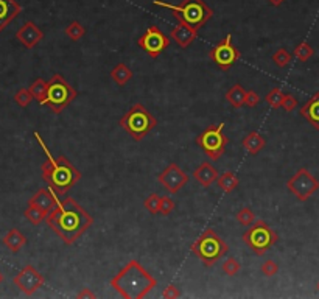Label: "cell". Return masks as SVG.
<instances>
[{"label":"cell","instance_id":"obj_42","mask_svg":"<svg viewBox=\"0 0 319 299\" xmlns=\"http://www.w3.org/2000/svg\"><path fill=\"white\" fill-rule=\"evenodd\" d=\"M2 281H4V274H2V271H0V284H2Z\"/></svg>","mask_w":319,"mask_h":299},{"label":"cell","instance_id":"obj_11","mask_svg":"<svg viewBox=\"0 0 319 299\" xmlns=\"http://www.w3.org/2000/svg\"><path fill=\"white\" fill-rule=\"evenodd\" d=\"M209 58L214 61L221 70H229L233 64L240 59V52L237 47H233L232 36L226 34V38L221 42H218L214 49H210Z\"/></svg>","mask_w":319,"mask_h":299},{"label":"cell","instance_id":"obj_25","mask_svg":"<svg viewBox=\"0 0 319 299\" xmlns=\"http://www.w3.org/2000/svg\"><path fill=\"white\" fill-rule=\"evenodd\" d=\"M24 215H25V218H27L31 225L37 226V225H41L42 221H44V220L47 218L49 213H47L46 210H42L41 207L34 206V204H28V207H27L25 212H24Z\"/></svg>","mask_w":319,"mask_h":299},{"label":"cell","instance_id":"obj_16","mask_svg":"<svg viewBox=\"0 0 319 299\" xmlns=\"http://www.w3.org/2000/svg\"><path fill=\"white\" fill-rule=\"evenodd\" d=\"M22 7L16 0H0V33L20 14Z\"/></svg>","mask_w":319,"mask_h":299},{"label":"cell","instance_id":"obj_40","mask_svg":"<svg viewBox=\"0 0 319 299\" xmlns=\"http://www.w3.org/2000/svg\"><path fill=\"white\" fill-rule=\"evenodd\" d=\"M95 296H97V294L92 293L89 288H84V290H81V291L76 294V297H79V299H81V297H95Z\"/></svg>","mask_w":319,"mask_h":299},{"label":"cell","instance_id":"obj_35","mask_svg":"<svg viewBox=\"0 0 319 299\" xmlns=\"http://www.w3.org/2000/svg\"><path fill=\"white\" fill-rule=\"evenodd\" d=\"M277 271H279V267H277V264H275L274 260H266V262L262 265V273H263L265 276H268V277L275 276V274H277Z\"/></svg>","mask_w":319,"mask_h":299},{"label":"cell","instance_id":"obj_8","mask_svg":"<svg viewBox=\"0 0 319 299\" xmlns=\"http://www.w3.org/2000/svg\"><path fill=\"white\" fill-rule=\"evenodd\" d=\"M277 239H279L277 234H275L263 220L255 221L243 234V242L257 255H263L275 242H277Z\"/></svg>","mask_w":319,"mask_h":299},{"label":"cell","instance_id":"obj_17","mask_svg":"<svg viewBox=\"0 0 319 299\" xmlns=\"http://www.w3.org/2000/svg\"><path fill=\"white\" fill-rule=\"evenodd\" d=\"M58 203V195L49 187V189H39L36 194L28 200V204H34L41 207L42 210H46L47 213L55 207Z\"/></svg>","mask_w":319,"mask_h":299},{"label":"cell","instance_id":"obj_4","mask_svg":"<svg viewBox=\"0 0 319 299\" xmlns=\"http://www.w3.org/2000/svg\"><path fill=\"white\" fill-rule=\"evenodd\" d=\"M153 5L170 10L179 20V24L188 25L196 31L204 27L214 16V10L206 5L204 0H182L179 5H172L162 2V0H153Z\"/></svg>","mask_w":319,"mask_h":299},{"label":"cell","instance_id":"obj_22","mask_svg":"<svg viewBox=\"0 0 319 299\" xmlns=\"http://www.w3.org/2000/svg\"><path fill=\"white\" fill-rule=\"evenodd\" d=\"M245 97H246V91L242 84H233V86L226 92V100L229 101L232 108H235V109L245 106Z\"/></svg>","mask_w":319,"mask_h":299},{"label":"cell","instance_id":"obj_5","mask_svg":"<svg viewBox=\"0 0 319 299\" xmlns=\"http://www.w3.org/2000/svg\"><path fill=\"white\" fill-rule=\"evenodd\" d=\"M190 249L206 267H214L229 251L226 242L212 228L204 229L201 236L191 243Z\"/></svg>","mask_w":319,"mask_h":299},{"label":"cell","instance_id":"obj_13","mask_svg":"<svg viewBox=\"0 0 319 299\" xmlns=\"http://www.w3.org/2000/svg\"><path fill=\"white\" fill-rule=\"evenodd\" d=\"M157 181H159V184L164 185V189L168 192V194L175 195L188 182V175L178 164L172 162L159 173Z\"/></svg>","mask_w":319,"mask_h":299},{"label":"cell","instance_id":"obj_38","mask_svg":"<svg viewBox=\"0 0 319 299\" xmlns=\"http://www.w3.org/2000/svg\"><path fill=\"white\" fill-rule=\"evenodd\" d=\"M311 55V49L307 44H301L299 47L296 49V56L299 59H307Z\"/></svg>","mask_w":319,"mask_h":299},{"label":"cell","instance_id":"obj_10","mask_svg":"<svg viewBox=\"0 0 319 299\" xmlns=\"http://www.w3.org/2000/svg\"><path fill=\"white\" fill-rule=\"evenodd\" d=\"M137 46L150 58H157L170 46V38L159 27L151 25L137 39Z\"/></svg>","mask_w":319,"mask_h":299},{"label":"cell","instance_id":"obj_31","mask_svg":"<svg viewBox=\"0 0 319 299\" xmlns=\"http://www.w3.org/2000/svg\"><path fill=\"white\" fill-rule=\"evenodd\" d=\"M242 270V264L237 260V259H233V257H229L224 260L223 264V271L227 274V276H237Z\"/></svg>","mask_w":319,"mask_h":299},{"label":"cell","instance_id":"obj_30","mask_svg":"<svg viewBox=\"0 0 319 299\" xmlns=\"http://www.w3.org/2000/svg\"><path fill=\"white\" fill-rule=\"evenodd\" d=\"M159 201H161V197L157 194H151L150 197L145 198L143 207L150 212L151 215H156V213H159Z\"/></svg>","mask_w":319,"mask_h":299},{"label":"cell","instance_id":"obj_3","mask_svg":"<svg viewBox=\"0 0 319 299\" xmlns=\"http://www.w3.org/2000/svg\"><path fill=\"white\" fill-rule=\"evenodd\" d=\"M157 285V281L139 260L128 262L111 279V287L125 299H142Z\"/></svg>","mask_w":319,"mask_h":299},{"label":"cell","instance_id":"obj_37","mask_svg":"<svg viewBox=\"0 0 319 299\" xmlns=\"http://www.w3.org/2000/svg\"><path fill=\"white\" fill-rule=\"evenodd\" d=\"M179 296H181V291L175 284L167 285V288H164V291H162V297H165V299H176Z\"/></svg>","mask_w":319,"mask_h":299},{"label":"cell","instance_id":"obj_6","mask_svg":"<svg viewBox=\"0 0 319 299\" xmlns=\"http://www.w3.org/2000/svg\"><path fill=\"white\" fill-rule=\"evenodd\" d=\"M118 123L136 142H140L157 125V120L142 103H136L130 111L122 116Z\"/></svg>","mask_w":319,"mask_h":299},{"label":"cell","instance_id":"obj_23","mask_svg":"<svg viewBox=\"0 0 319 299\" xmlns=\"http://www.w3.org/2000/svg\"><path fill=\"white\" fill-rule=\"evenodd\" d=\"M217 184L224 192V194H230V192H233L238 187L240 181H238V176L233 172H224V173L218 175Z\"/></svg>","mask_w":319,"mask_h":299},{"label":"cell","instance_id":"obj_33","mask_svg":"<svg viewBox=\"0 0 319 299\" xmlns=\"http://www.w3.org/2000/svg\"><path fill=\"white\" fill-rule=\"evenodd\" d=\"M282 100H284V95H282L281 89H277V88L272 89L265 98V101L271 106V108H279V106L282 104Z\"/></svg>","mask_w":319,"mask_h":299},{"label":"cell","instance_id":"obj_26","mask_svg":"<svg viewBox=\"0 0 319 299\" xmlns=\"http://www.w3.org/2000/svg\"><path fill=\"white\" fill-rule=\"evenodd\" d=\"M28 91H30L31 97H33L34 100H37L39 103H42V101H44V98H46L47 83H46L44 80H42V78H37V80H34V81L31 83V86L28 88Z\"/></svg>","mask_w":319,"mask_h":299},{"label":"cell","instance_id":"obj_28","mask_svg":"<svg viewBox=\"0 0 319 299\" xmlns=\"http://www.w3.org/2000/svg\"><path fill=\"white\" fill-rule=\"evenodd\" d=\"M235 218L242 226H251L255 221V213L249 207H243L235 213Z\"/></svg>","mask_w":319,"mask_h":299},{"label":"cell","instance_id":"obj_29","mask_svg":"<svg viewBox=\"0 0 319 299\" xmlns=\"http://www.w3.org/2000/svg\"><path fill=\"white\" fill-rule=\"evenodd\" d=\"M14 101L20 106V108H27V106L33 101V97L28 89L22 88L14 94Z\"/></svg>","mask_w":319,"mask_h":299},{"label":"cell","instance_id":"obj_14","mask_svg":"<svg viewBox=\"0 0 319 299\" xmlns=\"http://www.w3.org/2000/svg\"><path fill=\"white\" fill-rule=\"evenodd\" d=\"M316 187H317V182L314 181V178L307 172V170H299V172H297L288 181V189L299 200L308 198L313 192L316 190Z\"/></svg>","mask_w":319,"mask_h":299},{"label":"cell","instance_id":"obj_7","mask_svg":"<svg viewBox=\"0 0 319 299\" xmlns=\"http://www.w3.org/2000/svg\"><path fill=\"white\" fill-rule=\"evenodd\" d=\"M76 95H78L76 89L70 86L66 81V78L61 73H55L47 83L46 98L41 104L49 106L55 114H61L76 98Z\"/></svg>","mask_w":319,"mask_h":299},{"label":"cell","instance_id":"obj_2","mask_svg":"<svg viewBox=\"0 0 319 299\" xmlns=\"http://www.w3.org/2000/svg\"><path fill=\"white\" fill-rule=\"evenodd\" d=\"M33 136L46 155V162L42 164V179L47 182V185L58 197L66 195L81 179V172L66 156L55 158L39 133H33Z\"/></svg>","mask_w":319,"mask_h":299},{"label":"cell","instance_id":"obj_32","mask_svg":"<svg viewBox=\"0 0 319 299\" xmlns=\"http://www.w3.org/2000/svg\"><path fill=\"white\" fill-rule=\"evenodd\" d=\"M175 209V201L170 198V197H161V201H159V213L164 217L170 215V213L173 212Z\"/></svg>","mask_w":319,"mask_h":299},{"label":"cell","instance_id":"obj_21","mask_svg":"<svg viewBox=\"0 0 319 299\" xmlns=\"http://www.w3.org/2000/svg\"><path fill=\"white\" fill-rule=\"evenodd\" d=\"M265 139L259 134V133H255V131H251L249 134H246L242 140V145L243 148L246 150V152L249 155H257L259 152H262L263 146H265Z\"/></svg>","mask_w":319,"mask_h":299},{"label":"cell","instance_id":"obj_18","mask_svg":"<svg viewBox=\"0 0 319 299\" xmlns=\"http://www.w3.org/2000/svg\"><path fill=\"white\" fill-rule=\"evenodd\" d=\"M193 178L195 181H198L203 187H209L212 185L217 178H218V172H217V168L209 164V162H203L200 167H196L193 170Z\"/></svg>","mask_w":319,"mask_h":299},{"label":"cell","instance_id":"obj_39","mask_svg":"<svg viewBox=\"0 0 319 299\" xmlns=\"http://www.w3.org/2000/svg\"><path fill=\"white\" fill-rule=\"evenodd\" d=\"M285 111H291L294 106H296V100L291 97V95H284V100H282V104Z\"/></svg>","mask_w":319,"mask_h":299},{"label":"cell","instance_id":"obj_24","mask_svg":"<svg viewBox=\"0 0 319 299\" xmlns=\"http://www.w3.org/2000/svg\"><path fill=\"white\" fill-rule=\"evenodd\" d=\"M111 77L118 84V86H125V84L133 78V70L128 67L126 64L120 62L111 70Z\"/></svg>","mask_w":319,"mask_h":299},{"label":"cell","instance_id":"obj_36","mask_svg":"<svg viewBox=\"0 0 319 299\" xmlns=\"http://www.w3.org/2000/svg\"><path fill=\"white\" fill-rule=\"evenodd\" d=\"M260 103V95L257 92L254 91H248L246 92V97H245V104L248 106V108H255Z\"/></svg>","mask_w":319,"mask_h":299},{"label":"cell","instance_id":"obj_15","mask_svg":"<svg viewBox=\"0 0 319 299\" xmlns=\"http://www.w3.org/2000/svg\"><path fill=\"white\" fill-rule=\"evenodd\" d=\"M16 39L25 49L31 50V49H34L39 44L42 39H44V33H42V30L34 22H31V20H27V22L17 30Z\"/></svg>","mask_w":319,"mask_h":299},{"label":"cell","instance_id":"obj_41","mask_svg":"<svg viewBox=\"0 0 319 299\" xmlns=\"http://www.w3.org/2000/svg\"><path fill=\"white\" fill-rule=\"evenodd\" d=\"M269 2V5H272V7H279V5H282L285 0H268Z\"/></svg>","mask_w":319,"mask_h":299},{"label":"cell","instance_id":"obj_20","mask_svg":"<svg viewBox=\"0 0 319 299\" xmlns=\"http://www.w3.org/2000/svg\"><path fill=\"white\" fill-rule=\"evenodd\" d=\"M25 243H27V237L17 228L10 229L7 232V236L4 237V245L11 252H19L20 249H22V246H25Z\"/></svg>","mask_w":319,"mask_h":299},{"label":"cell","instance_id":"obj_1","mask_svg":"<svg viewBox=\"0 0 319 299\" xmlns=\"http://www.w3.org/2000/svg\"><path fill=\"white\" fill-rule=\"evenodd\" d=\"M46 220L49 228L66 245L75 243L94 225L91 213L70 197L58 201Z\"/></svg>","mask_w":319,"mask_h":299},{"label":"cell","instance_id":"obj_34","mask_svg":"<svg viewBox=\"0 0 319 299\" xmlns=\"http://www.w3.org/2000/svg\"><path fill=\"white\" fill-rule=\"evenodd\" d=\"M272 61L277 64L279 67H284V66H287V64L291 61V56L288 55V52L285 49H281V50H277V52L274 53Z\"/></svg>","mask_w":319,"mask_h":299},{"label":"cell","instance_id":"obj_9","mask_svg":"<svg viewBox=\"0 0 319 299\" xmlns=\"http://www.w3.org/2000/svg\"><path fill=\"white\" fill-rule=\"evenodd\" d=\"M223 128H224V123L210 125L196 137V143L201 146L204 155L209 156L212 161L220 159L226 152V145L229 139L224 136Z\"/></svg>","mask_w":319,"mask_h":299},{"label":"cell","instance_id":"obj_12","mask_svg":"<svg viewBox=\"0 0 319 299\" xmlns=\"http://www.w3.org/2000/svg\"><path fill=\"white\" fill-rule=\"evenodd\" d=\"M13 282L24 294L31 296V294H34L36 290H39L46 284V277L42 276L33 265H25L14 276Z\"/></svg>","mask_w":319,"mask_h":299},{"label":"cell","instance_id":"obj_19","mask_svg":"<svg viewBox=\"0 0 319 299\" xmlns=\"http://www.w3.org/2000/svg\"><path fill=\"white\" fill-rule=\"evenodd\" d=\"M198 36V31L193 30L191 27L188 25H184V24H179L178 27H175L172 30V39L176 41V44L181 47V49H187L191 42H193Z\"/></svg>","mask_w":319,"mask_h":299},{"label":"cell","instance_id":"obj_27","mask_svg":"<svg viewBox=\"0 0 319 299\" xmlns=\"http://www.w3.org/2000/svg\"><path fill=\"white\" fill-rule=\"evenodd\" d=\"M84 34H86V28H84L78 20H73L66 27V36L72 41H79Z\"/></svg>","mask_w":319,"mask_h":299}]
</instances>
